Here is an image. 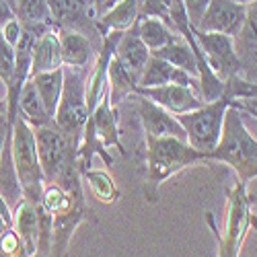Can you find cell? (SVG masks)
Listing matches in <instances>:
<instances>
[{"mask_svg": "<svg viewBox=\"0 0 257 257\" xmlns=\"http://www.w3.org/2000/svg\"><path fill=\"white\" fill-rule=\"evenodd\" d=\"M0 255H5V257L25 255L23 241H21V237L17 234V230L13 226H9L3 234H0Z\"/></svg>", "mask_w": 257, "mask_h": 257, "instance_id": "32", "label": "cell"}, {"mask_svg": "<svg viewBox=\"0 0 257 257\" xmlns=\"http://www.w3.org/2000/svg\"><path fill=\"white\" fill-rule=\"evenodd\" d=\"M11 153H13L21 187H23V200L39 204L41 191H44V185H46V177L37 157L35 130L21 115H17V119L13 121Z\"/></svg>", "mask_w": 257, "mask_h": 257, "instance_id": "5", "label": "cell"}, {"mask_svg": "<svg viewBox=\"0 0 257 257\" xmlns=\"http://www.w3.org/2000/svg\"><path fill=\"white\" fill-rule=\"evenodd\" d=\"M140 15H151L159 17L173 29V21H171V0H142L140 5ZM175 31V29H173Z\"/></svg>", "mask_w": 257, "mask_h": 257, "instance_id": "33", "label": "cell"}, {"mask_svg": "<svg viewBox=\"0 0 257 257\" xmlns=\"http://www.w3.org/2000/svg\"><path fill=\"white\" fill-rule=\"evenodd\" d=\"M13 17H17L15 15V9L9 3H5V0H0V27H3L7 21H11Z\"/></svg>", "mask_w": 257, "mask_h": 257, "instance_id": "37", "label": "cell"}, {"mask_svg": "<svg viewBox=\"0 0 257 257\" xmlns=\"http://www.w3.org/2000/svg\"><path fill=\"white\" fill-rule=\"evenodd\" d=\"M134 103H136V115L140 119V125L144 130V136H173V138H181L187 140L183 125L179 123L177 115H173L171 111H167L165 107H161L159 103L151 101L144 95L134 93Z\"/></svg>", "mask_w": 257, "mask_h": 257, "instance_id": "11", "label": "cell"}, {"mask_svg": "<svg viewBox=\"0 0 257 257\" xmlns=\"http://www.w3.org/2000/svg\"><path fill=\"white\" fill-rule=\"evenodd\" d=\"M15 15L25 29L35 31L37 35L48 29H56L50 13V0H17Z\"/></svg>", "mask_w": 257, "mask_h": 257, "instance_id": "22", "label": "cell"}, {"mask_svg": "<svg viewBox=\"0 0 257 257\" xmlns=\"http://www.w3.org/2000/svg\"><path fill=\"white\" fill-rule=\"evenodd\" d=\"M237 3H243V5H249V3H253V0H237Z\"/></svg>", "mask_w": 257, "mask_h": 257, "instance_id": "43", "label": "cell"}, {"mask_svg": "<svg viewBox=\"0 0 257 257\" xmlns=\"http://www.w3.org/2000/svg\"><path fill=\"white\" fill-rule=\"evenodd\" d=\"M208 161L210 165H226L237 179L247 185L257 179V138L247 130L243 111L237 105H230L226 109L220 140L208 153Z\"/></svg>", "mask_w": 257, "mask_h": 257, "instance_id": "2", "label": "cell"}, {"mask_svg": "<svg viewBox=\"0 0 257 257\" xmlns=\"http://www.w3.org/2000/svg\"><path fill=\"white\" fill-rule=\"evenodd\" d=\"M163 84H189V87L198 89L196 78L191 74L173 66L171 62L151 54V58H148L146 66L138 78V87H163Z\"/></svg>", "mask_w": 257, "mask_h": 257, "instance_id": "17", "label": "cell"}, {"mask_svg": "<svg viewBox=\"0 0 257 257\" xmlns=\"http://www.w3.org/2000/svg\"><path fill=\"white\" fill-rule=\"evenodd\" d=\"M62 66V50L58 29H48L37 35L31 54V76L39 72H48Z\"/></svg>", "mask_w": 257, "mask_h": 257, "instance_id": "21", "label": "cell"}, {"mask_svg": "<svg viewBox=\"0 0 257 257\" xmlns=\"http://www.w3.org/2000/svg\"><path fill=\"white\" fill-rule=\"evenodd\" d=\"M87 220L95 222V216L84 202L72 206L68 212L52 216V255H66L76 228Z\"/></svg>", "mask_w": 257, "mask_h": 257, "instance_id": "15", "label": "cell"}, {"mask_svg": "<svg viewBox=\"0 0 257 257\" xmlns=\"http://www.w3.org/2000/svg\"><path fill=\"white\" fill-rule=\"evenodd\" d=\"M183 3H185V11H187V17H189V21H191V25L196 27L210 0H183Z\"/></svg>", "mask_w": 257, "mask_h": 257, "instance_id": "35", "label": "cell"}, {"mask_svg": "<svg viewBox=\"0 0 257 257\" xmlns=\"http://www.w3.org/2000/svg\"><path fill=\"white\" fill-rule=\"evenodd\" d=\"M107 87H109L111 103L117 105L121 99L134 95L138 87V78L113 56L109 62V68H107Z\"/></svg>", "mask_w": 257, "mask_h": 257, "instance_id": "27", "label": "cell"}, {"mask_svg": "<svg viewBox=\"0 0 257 257\" xmlns=\"http://www.w3.org/2000/svg\"><path fill=\"white\" fill-rule=\"evenodd\" d=\"M0 194L5 196V200L9 202V206L13 210L23 200V187H21L17 169H15V161H13V153H11V136L3 148V155H0Z\"/></svg>", "mask_w": 257, "mask_h": 257, "instance_id": "25", "label": "cell"}, {"mask_svg": "<svg viewBox=\"0 0 257 257\" xmlns=\"http://www.w3.org/2000/svg\"><path fill=\"white\" fill-rule=\"evenodd\" d=\"M9 226H11V224H9V222H7V220H5L3 216H0V234H3V232H5V230H7Z\"/></svg>", "mask_w": 257, "mask_h": 257, "instance_id": "41", "label": "cell"}, {"mask_svg": "<svg viewBox=\"0 0 257 257\" xmlns=\"http://www.w3.org/2000/svg\"><path fill=\"white\" fill-rule=\"evenodd\" d=\"M50 13L56 29L82 31L91 39L99 35L93 0H50Z\"/></svg>", "mask_w": 257, "mask_h": 257, "instance_id": "9", "label": "cell"}, {"mask_svg": "<svg viewBox=\"0 0 257 257\" xmlns=\"http://www.w3.org/2000/svg\"><path fill=\"white\" fill-rule=\"evenodd\" d=\"M230 105H232V99L220 97L216 101H208V103L200 105L194 111L179 113L177 119L183 125L187 142L194 148H198L200 153L208 155L220 140L224 113Z\"/></svg>", "mask_w": 257, "mask_h": 257, "instance_id": "7", "label": "cell"}, {"mask_svg": "<svg viewBox=\"0 0 257 257\" xmlns=\"http://www.w3.org/2000/svg\"><path fill=\"white\" fill-rule=\"evenodd\" d=\"M82 134H93L105 148H117L119 155H125V148L121 146L119 140V115H117V107L111 103L109 97V87L103 93L101 101L97 107L91 111L87 125H84Z\"/></svg>", "mask_w": 257, "mask_h": 257, "instance_id": "12", "label": "cell"}, {"mask_svg": "<svg viewBox=\"0 0 257 257\" xmlns=\"http://www.w3.org/2000/svg\"><path fill=\"white\" fill-rule=\"evenodd\" d=\"M3 113H9V103H7V95L0 97V115Z\"/></svg>", "mask_w": 257, "mask_h": 257, "instance_id": "40", "label": "cell"}, {"mask_svg": "<svg viewBox=\"0 0 257 257\" xmlns=\"http://www.w3.org/2000/svg\"><path fill=\"white\" fill-rule=\"evenodd\" d=\"M35 130V144H37V157L44 171L46 181H56L66 171L80 167L78 163V146L64 134L56 123L39 125Z\"/></svg>", "mask_w": 257, "mask_h": 257, "instance_id": "6", "label": "cell"}, {"mask_svg": "<svg viewBox=\"0 0 257 257\" xmlns=\"http://www.w3.org/2000/svg\"><path fill=\"white\" fill-rule=\"evenodd\" d=\"M115 58L123 64V66L130 70L136 78H140L144 66L148 58H151V50L146 48V44L140 39L138 35V29H136V23L125 29L117 41V48H115Z\"/></svg>", "mask_w": 257, "mask_h": 257, "instance_id": "18", "label": "cell"}, {"mask_svg": "<svg viewBox=\"0 0 257 257\" xmlns=\"http://www.w3.org/2000/svg\"><path fill=\"white\" fill-rule=\"evenodd\" d=\"M234 50L241 62V76L257 82V0L247 5V17L234 35Z\"/></svg>", "mask_w": 257, "mask_h": 257, "instance_id": "14", "label": "cell"}, {"mask_svg": "<svg viewBox=\"0 0 257 257\" xmlns=\"http://www.w3.org/2000/svg\"><path fill=\"white\" fill-rule=\"evenodd\" d=\"M11 132H13V123L9 119V113H3L0 115V155H3V148H5Z\"/></svg>", "mask_w": 257, "mask_h": 257, "instance_id": "36", "label": "cell"}, {"mask_svg": "<svg viewBox=\"0 0 257 257\" xmlns=\"http://www.w3.org/2000/svg\"><path fill=\"white\" fill-rule=\"evenodd\" d=\"M239 109H241L245 115H251L253 119H257V109H255V107H239Z\"/></svg>", "mask_w": 257, "mask_h": 257, "instance_id": "39", "label": "cell"}, {"mask_svg": "<svg viewBox=\"0 0 257 257\" xmlns=\"http://www.w3.org/2000/svg\"><path fill=\"white\" fill-rule=\"evenodd\" d=\"M194 35L210 64V68L216 72L220 80H230L232 76L241 74V62L234 50V37L214 31H200L194 27Z\"/></svg>", "mask_w": 257, "mask_h": 257, "instance_id": "8", "label": "cell"}, {"mask_svg": "<svg viewBox=\"0 0 257 257\" xmlns=\"http://www.w3.org/2000/svg\"><path fill=\"white\" fill-rule=\"evenodd\" d=\"M13 68H15V48L9 44L0 29V82L5 84V95H7V82L13 76Z\"/></svg>", "mask_w": 257, "mask_h": 257, "instance_id": "31", "label": "cell"}, {"mask_svg": "<svg viewBox=\"0 0 257 257\" xmlns=\"http://www.w3.org/2000/svg\"><path fill=\"white\" fill-rule=\"evenodd\" d=\"M136 29L140 39L146 44V48L155 52L159 48H163L167 41H171L177 33L171 29L163 19L159 17H151V15H140V19L136 21Z\"/></svg>", "mask_w": 257, "mask_h": 257, "instance_id": "28", "label": "cell"}, {"mask_svg": "<svg viewBox=\"0 0 257 257\" xmlns=\"http://www.w3.org/2000/svg\"><path fill=\"white\" fill-rule=\"evenodd\" d=\"M224 97L232 99V105L237 107H255L257 109V82L239 76H232L224 82Z\"/></svg>", "mask_w": 257, "mask_h": 257, "instance_id": "30", "label": "cell"}, {"mask_svg": "<svg viewBox=\"0 0 257 257\" xmlns=\"http://www.w3.org/2000/svg\"><path fill=\"white\" fill-rule=\"evenodd\" d=\"M138 95H144L151 101L159 103L161 107H165L167 111H171L173 115L179 113H187L198 109L200 105H204L206 101L200 97L196 87H189V84H163V87H136Z\"/></svg>", "mask_w": 257, "mask_h": 257, "instance_id": "13", "label": "cell"}, {"mask_svg": "<svg viewBox=\"0 0 257 257\" xmlns=\"http://www.w3.org/2000/svg\"><path fill=\"white\" fill-rule=\"evenodd\" d=\"M0 216H3L9 224L13 222V208L9 206V202L5 200V196H3V194H0Z\"/></svg>", "mask_w": 257, "mask_h": 257, "instance_id": "38", "label": "cell"}, {"mask_svg": "<svg viewBox=\"0 0 257 257\" xmlns=\"http://www.w3.org/2000/svg\"><path fill=\"white\" fill-rule=\"evenodd\" d=\"M17 113L33 127L54 123V117L48 113L46 105H44V101H41V97H39V93L35 89V84L31 82V78L23 84V89H21L19 103H17Z\"/></svg>", "mask_w": 257, "mask_h": 257, "instance_id": "23", "label": "cell"}, {"mask_svg": "<svg viewBox=\"0 0 257 257\" xmlns=\"http://www.w3.org/2000/svg\"><path fill=\"white\" fill-rule=\"evenodd\" d=\"M153 56H159L167 62H171L173 66L185 70L187 74H191L196 78L198 74V60H196V54H194V48H191L187 41L177 33L171 41H167V44L155 52H151ZM198 84V82H196Z\"/></svg>", "mask_w": 257, "mask_h": 257, "instance_id": "24", "label": "cell"}, {"mask_svg": "<svg viewBox=\"0 0 257 257\" xmlns=\"http://www.w3.org/2000/svg\"><path fill=\"white\" fill-rule=\"evenodd\" d=\"M29 78L35 84V89H37L41 101H44L48 113L54 117L60 95H62V87H64V68L60 66V68H54V70H48V72L33 74Z\"/></svg>", "mask_w": 257, "mask_h": 257, "instance_id": "26", "label": "cell"}, {"mask_svg": "<svg viewBox=\"0 0 257 257\" xmlns=\"http://www.w3.org/2000/svg\"><path fill=\"white\" fill-rule=\"evenodd\" d=\"M11 226L23 241L25 255H37V237H39V208L29 200H21L13 210Z\"/></svg>", "mask_w": 257, "mask_h": 257, "instance_id": "20", "label": "cell"}, {"mask_svg": "<svg viewBox=\"0 0 257 257\" xmlns=\"http://www.w3.org/2000/svg\"><path fill=\"white\" fill-rule=\"evenodd\" d=\"M64 68V87L54 113V123L66 134L76 146L82 140L84 125L89 119V105H87V78L89 68Z\"/></svg>", "mask_w": 257, "mask_h": 257, "instance_id": "4", "label": "cell"}, {"mask_svg": "<svg viewBox=\"0 0 257 257\" xmlns=\"http://www.w3.org/2000/svg\"><path fill=\"white\" fill-rule=\"evenodd\" d=\"M142 194L148 204H157L161 198V185L194 165H210L208 155L200 153L187 140L173 136H144L142 148Z\"/></svg>", "mask_w": 257, "mask_h": 257, "instance_id": "1", "label": "cell"}, {"mask_svg": "<svg viewBox=\"0 0 257 257\" xmlns=\"http://www.w3.org/2000/svg\"><path fill=\"white\" fill-rule=\"evenodd\" d=\"M142 0H117L109 9L97 15V31L103 37L109 31H125L140 19Z\"/></svg>", "mask_w": 257, "mask_h": 257, "instance_id": "19", "label": "cell"}, {"mask_svg": "<svg viewBox=\"0 0 257 257\" xmlns=\"http://www.w3.org/2000/svg\"><path fill=\"white\" fill-rule=\"evenodd\" d=\"M3 29V35H5V39L9 41V44L15 48L17 44H19V39H21V35H23V31H25V27H23V23L17 19V17H13L11 21H7V23L0 27Z\"/></svg>", "mask_w": 257, "mask_h": 257, "instance_id": "34", "label": "cell"}, {"mask_svg": "<svg viewBox=\"0 0 257 257\" xmlns=\"http://www.w3.org/2000/svg\"><path fill=\"white\" fill-rule=\"evenodd\" d=\"M5 3H9V5H11V7H13V9H15V7H17V0H5Z\"/></svg>", "mask_w": 257, "mask_h": 257, "instance_id": "42", "label": "cell"}, {"mask_svg": "<svg viewBox=\"0 0 257 257\" xmlns=\"http://www.w3.org/2000/svg\"><path fill=\"white\" fill-rule=\"evenodd\" d=\"M245 17H247V5L243 3H237V0H210L196 29L234 37L241 31Z\"/></svg>", "mask_w": 257, "mask_h": 257, "instance_id": "10", "label": "cell"}, {"mask_svg": "<svg viewBox=\"0 0 257 257\" xmlns=\"http://www.w3.org/2000/svg\"><path fill=\"white\" fill-rule=\"evenodd\" d=\"M60 37V50H62V66H74V68H89L95 62V46L93 39L74 29H58Z\"/></svg>", "mask_w": 257, "mask_h": 257, "instance_id": "16", "label": "cell"}, {"mask_svg": "<svg viewBox=\"0 0 257 257\" xmlns=\"http://www.w3.org/2000/svg\"><path fill=\"white\" fill-rule=\"evenodd\" d=\"M82 179L87 181V185L91 187L95 200H99L101 204H115L121 198V191L117 187V183L111 179V175L107 173L105 169H82L80 171Z\"/></svg>", "mask_w": 257, "mask_h": 257, "instance_id": "29", "label": "cell"}, {"mask_svg": "<svg viewBox=\"0 0 257 257\" xmlns=\"http://www.w3.org/2000/svg\"><path fill=\"white\" fill-rule=\"evenodd\" d=\"M226 218L224 230L218 232V251L222 257L241 255V247L249 230H257V214L253 212V198L247 189V183L234 181L226 189Z\"/></svg>", "mask_w": 257, "mask_h": 257, "instance_id": "3", "label": "cell"}]
</instances>
